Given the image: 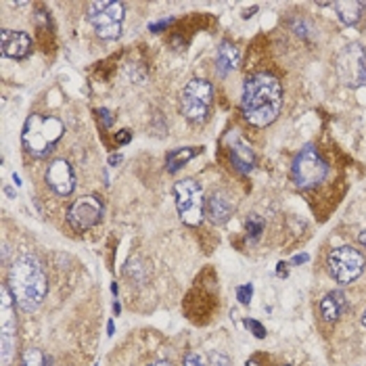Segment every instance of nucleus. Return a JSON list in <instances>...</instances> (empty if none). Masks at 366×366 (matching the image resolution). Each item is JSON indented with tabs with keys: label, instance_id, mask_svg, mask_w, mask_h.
<instances>
[{
	"label": "nucleus",
	"instance_id": "f257e3e1",
	"mask_svg": "<svg viewBox=\"0 0 366 366\" xmlns=\"http://www.w3.org/2000/svg\"><path fill=\"white\" fill-rule=\"evenodd\" d=\"M283 109V86L272 74H253L245 80L241 97L243 118L255 126H270Z\"/></svg>",
	"mask_w": 366,
	"mask_h": 366
},
{
	"label": "nucleus",
	"instance_id": "f03ea898",
	"mask_svg": "<svg viewBox=\"0 0 366 366\" xmlns=\"http://www.w3.org/2000/svg\"><path fill=\"white\" fill-rule=\"evenodd\" d=\"M7 285L24 312H34L49 293V278L45 274V268L32 253H24L11 264Z\"/></svg>",
	"mask_w": 366,
	"mask_h": 366
},
{
	"label": "nucleus",
	"instance_id": "7ed1b4c3",
	"mask_svg": "<svg viewBox=\"0 0 366 366\" xmlns=\"http://www.w3.org/2000/svg\"><path fill=\"white\" fill-rule=\"evenodd\" d=\"M63 132H65V126L59 118L34 113L24 124L22 143H24V149L30 155L49 157L55 151V147L59 145Z\"/></svg>",
	"mask_w": 366,
	"mask_h": 366
},
{
	"label": "nucleus",
	"instance_id": "20e7f679",
	"mask_svg": "<svg viewBox=\"0 0 366 366\" xmlns=\"http://www.w3.org/2000/svg\"><path fill=\"white\" fill-rule=\"evenodd\" d=\"M214 105V86L207 80L201 78H193L180 97V109L182 116L191 122V124H205L209 118Z\"/></svg>",
	"mask_w": 366,
	"mask_h": 366
},
{
	"label": "nucleus",
	"instance_id": "39448f33",
	"mask_svg": "<svg viewBox=\"0 0 366 366\" xmlns=\"http://www.w3.org/2000/svg\"><path fill=\"white\" fill-rule=\"evenodd\" d=\"M124 13V3H116V0H95L88 5V22L103 40H116L122 36Z\"/></svg>",
	"mask_w": 366,
	"mask_h": 366
},
{
	"label": "nucleus",
	"instance_id": "423d86ee",
	"mask_svg": "<svg viewBox=\"0 0 366 366\" xmlns=\"http://www.w3.org/2000/svg\"><path fill=\"white\" fill-rule=\"evenodd\" d=\"M0 293H3V299H0V358H3V366H11L17 353V301L7 283Z\"/></svg>",
	"mask_w": 366,
	"mask_h": 366
},
{
	"label": "nucleus",
	"instance_id": "0eeeda50",
	"mask_svg": "<svg viewBox=\"0 0 366 366\" xmlns=\"http://www.w3.org/2000/svg\"><path fill=\"white\" fill-rule=\"evenodd\" d=\"M174 199L180 220L186 226H199L205 218V199L203 189L197 180L184 178L174 184Z\"/></svg>",
	"mask_w": 366,
	"mask_h": 366
},
{
	"label": "nucleus",
	"instance_id": "6e6552de",
	"mask_svg": "<svg viewBox=\"0 0 366 366\" xmlns=\"http://www.w3.org/2000/svg\"><path fill=\"white\" fill-rule=\"evenodd\" d=\"M328 174V166L322 159V155L316 151V147H305L297 153L291 166V176L293 182L299 189H312L320 184Z\"/></svg>",
	"mask_w": 366,
	"mask_h": 366
},
{
	"label": "nucleus",
	"instance_id": "1a4fd4ad",
	"mask_svg": "<svg viewBox=\"0 0 366 366\" xmlns=\"http://www.w3.org/2000/svg\"><path fill=\"white\" fill-rule=\"evenodd\" d=\"M337 76L349 88L366 86V51L362 45L351 42L337 55Z\"/></svg>",
	"mask_w": 366,
	"mask_h": 366
},
{
	"label": "nucleus",
	"instance_id": "9d476101",
	"mask_svg": "<svg viewBox=\"0 0 366 366\" xmlns=\"http://www.w3.org/2000/svg\"><path fill=\"white\" fill-rule=\"evenodd\" d=\"M326 268L337 283L349 285L364 272V255L351 245H341L328 253Z\"/></svg>",
	"mask_w": 366,
	"mask_h": 366
},
{
	"label": "nucleus",
	"instance_id": "9b49d317",
	"mask_svg": "<svg viewBox=\"0 0 366 366\" xmlns=\"http://www.w3.org/2000/svg\"><path fill=\"white\" fill-rule=\"evenodd\" d=\"M101 218H103V201L97 195H86L78 199L67 212V222L72 224L74 230L80 232L95 228L101 222Z\"/></svg>",
	"mask_w": 366,
	"mask_h": 366
},
{
	"label": "nucleus",
	"instance_id": "f8f14e48",
	"mask_svg": "<svg viewBox=\"0 0 366 366\" xmlns=\"http://www.w3.org/2000/svg\"><path fill=\"white\" fill-rule=\"evenodd\" d=\"M47 184L61 197L72 195L76 189V174L70 161L65 159H55L51 161L49 170H47Z\"/></svg>",
	"mask_w": 366,
	"mask_h": 366
},
{
	"label": "nucleus",
	"instance_id": "ddd939ff",
	"mask_svg": "<svg viewBox=\"0 0 366 366\" xmlns=\"http://www.w3.org/2000/svg\"><path fill=\"white\" fill-rule=\"evenodd\" d=\"M0 45H3V55L9 59H26L32 53V38L28 32L3 30L0 32Z\"/></svg>",
	"mask_w": 366,
	"mask_h": 366
},
{
	"label": "nucleus",
	"instance_id": "4468645a",
	"mask_svg": "<svg viewBox=\"0 0 366 366\" xmlns=\"http://www.w3.org/2000/svg\"><path fill=\"white\" fill-rule=\"evenodd\" d=\"M228 153L232 164L237 166V170L241 172H251L255 166V153L251 149V145L237 132L228 134Z\"/></svg>",
	"mask_w": 366,
	"mask_h": 366
},
{
	"label": "nucleus",
	"instance_id": "2eb2a0df",
	"mask_svg": "<svg viewBox=\"0 0 366 366\" xmlns=\"http://www.w3.org/2000/svg\"><path fill=\"white\" fill-rule=\"evenodd\" d=\"M234 212V203L230 201L228 195L220 193V191H214L207 199H205V218L212 222V224H224L230 220Z\"/></svg>",
	"mask_w": 366,
	"mask_h": 366
},
{
	"label": "nucleus",
	"instance_id": "dca6fc26",
	"mask_svg": "<svg viewBox=\"0 0 366 366\" xmlns=\"http://www.w3.org/2000/svg\"><path fill=\"white\" fill-rule=\"evenodd\" d=\"M347 310V297L341 291H331L320 299V314L326 322H337Z\"/></svg>",
	"mask_w": 366,
	"mask_h": 366
},
{
	"label": "nucleus",
	"instance_id": "f3484780",
	"mask_svg": "<svg viewBox=\"0 0 366 366\" xmlns=\"http://www.w3.org/2000/svg\"><path fill=\"white\" fill-rule=\"evenodd\" d=\"M239 59H241V57H239L237 47H234L232 42L224 40V42L218 47V53H216V67H218L220 76H226V74L234 72L237 65H239Z\"/></svg>",
	"mask_w": 366,
	"mask_h": 366
},
{
	"label": "nucleus",
	"instance_id": "a211bd4d",
	"mask_svg": "<svg viewBox=\"0 0 366 366\" xmlns=\"http://www.w3.org/2000/svg\"><path fill=\"white\" fill-rule=\"evenodd\" d=\"M335 11L345 26H356L366 11V3H360V0H343V3H335Z\"/></svg>",
	"mask_w": 366,
	"mask_h": 366
},
{
	"label": "nucleus",
	"instance_id": "6ab92c4d",
	"mask_svg": "<svg viewBox=\"0 0 366 366\" xmlns=\"http://www.w3.org/2000/svg\"><path fill=\"white\" fill-rule=\"evenodd\" d=\"M203 149L201 147H184V149H174L168 153L166 157V166H168V172H178L182 166H186L193 157H197Z\"/></svg>",
	"mask_w": 366,
	"mask_h": 366
},
{
	"label": "nucleus",
	"instance_id": "aec40b11",
	"mask_svg": "<svg viewBox=\"0 0 366 366\" xmlns=\"http://www.w3.org/2000/svg\"><path fill=\"white\" fill-rule=\"evenodd\" d=\"M22 366H45V353L38 347H30L24 353Z\"/></svg>",
	"mask_w": 366,
	"mask_h": 366
},
{
	"label": "nucleus",
	"instance_id": "412c9836",
	"mask_svg": "<svg viewBox=\"0 0 366 366\" xmlns=\"http://www.w3.org/2000/svg\"><path fill=\"white\" fill-rule=\"evenodd\" d=\"M251 295H253V287H251V283H249V285H241V287H237V297H239V301H241L243 305H247V303L251 301Z\"/></svg>",
	"mask_w": 366,
	"mask_h": 366
},
{
	"label": "nucleus",
	"instance_id": "4be33fe9",
	"mask_svg": "<svg viewBox=\"0 0 366 366\" xmlns=\"http://www.w3.org/2000/svg\"><path fill=\"white\" fill-rule=\"evenodd\" d=\"M209 366H230V358L226 353H222V351H212Z\"/></svg>",
	"mask_w": 366,
	"mask_h": 366
},
{
	"label": "nucleus",
	"instance_id": "5701e85b",
	"mask_svg": "<svg viewBox=\"0 0 366 366\" xmlns=\"http://www.w3.org/2000/svg\"><path fill=\"white\" fill-rule=\"evenodd\" d=\"M245 326H247V328H249V331H251V333H253L257 339H264V337H266V328H264V326H262L257 320L247 318V320H245Z\"/></svg>",
	"mask_w": 366,
	"mask_h": 366
},
{
	"label": "nucleus",
	"instance_id": "b1692460",
	"mask_svg": "<svg viewBox=\"0 0 366 366\" xmlns=\"http://www.w3.org/2000/svg\"><path fill=\"white\" fill-rule=\"evenodd\" d=\"M262 228H264L262 220H251V222H247V230H251V237H253V239H257V237H260Z\"/></svg>",
	"mask_w": 366,
	"mask_h": 366
},
{
	"label": "nucleus",
	"instance_id": "393cba45",
	"mask_svg": "<svg viewBox=\"0 0 366 366\" xmlns=\"http://www.w3.org/2000/svg\"><path fill=\"white\" fill-rule=\"evenodd\" d=\"M184 366H205V364H203V360H201L197 353L191 351V353L184 356Z\"/></svg>",
	"mask_w": 366,
	"mask_h": 366
},
{
	"label": "nucleus",
	"instance_id": "a878e982",
	"mask_svg": "<svg viewBox=\"0 0 366 366\" xmlns=\"http://www.w3.org/2000/svg\"><path fill=\"white\" fill-rule=\"evenodd\" d=\"M132 141V132L130 130H120L118 134H116V143L118 145H128Z\"/></svg>",
	"mask_w": 366,
	"mask_h": 366
},
{
	"label": "nucleus",
	"instance_id": "bb28decb",
	"mask_svg": "<svg viewBox=\"0 0 366 366\" xmlns=\"http://www.w3.org/2000/svg\"><path fill=\"white\" fill-rule=\"evenodd\" d=\"M99 113H101V118H103V124H105V126H111V118H109V111H107V109H99Z\"/></svg>",
	"mask_w": 366,
	"mask_h": 366
},
{
	"label": "nucleus",
	"instance_id": "cd10ccee",
	"mask_svg": "<svg viewBox=\"0 0 366 366\" xmlns=\"http://www.w3.org/2000/svg\"><path fill=\"white\" fill-rule=\"evenodd\" d=\"M303 262H308V255H305V253H301V255H295V257H293V264H303Z\"/></svg>",
	"mask_w": 366,
	"mask_h": 366
},
{
	"label": "nucleus",
	"instance_id": "c85d7f7f",
	"mask_svg": "<svg viewBox=\"0 0 366 366\" xmlns=\"http://www.w3.org/2000/svg\"><path fill=\"white\" fill-rule=\"evenodd\" d=\"M149 366H172L168 360H155V362H151Z\"/></svg>",
	"mask_w": 366,
	"mask_h": 366
},
{
	"label": "nucleus",
	"instance_id": "c756f323",
	"mask_svg": "<svg viewBox=\"0 0 366 366\" xmlns=\"http://www.w3.org/2000/svg\"><path fill=\"white\" fill-rule=\"evenodd\" d=\"M285 266H287L285 262L278 264V276H287V268H285Z\"/></svg>",
	"mask_w": 366,
	"mask_h": 366
},
{
	"label": "nucleus",
	"instance_id": "7c9ffc66",
	"mask_svg": "<svg viewBox=\"0 0 366 366\" xmlns=\"http://www.w3.org/2000/svg\"><path fill=\"white\" fill-rule=\"evenodd\" d=\"M358 241H360V245H362V247H366V230H362V232H360Z\"/></svg>",
	"mask_w": 366,
	"mask_h": 366
},
{
	"label": "nucleus",
	"instance_id": "2f4dec72",
	"mask_svg": "<svg viewBox=\"0 0 366 366\" xmlns=\"http://www.w3.org/2000/svg\"><path fill=\"white\" fill-rule=\"evenodd\" d=\"M122 161V155H111L109 157V164H120Z\"/></svg>",
	"mask_w": 366,
	"mask_h": 366
},
{
	"label": "nucleus",
	"instance_id": "473e14b6",
	"mask_svg": "<svg viewBox=\"0 0 366 366\" xmlns=\"http://www.w3.org/2000/svg\"><path fill=\"white\" fill-rule=\"evenodd\" d=\"M245 366H260V364H257V360H249V362H247Z\"/></svg>",
	"mask_w": 366,
	"mask_h": 366
},
{
	"label": "nucleus",
	"instance_id": "72a5a7b5",
	"mask_svg": "<svg viewBox=\"0 0 366 366\" xmlns=\"http://www.w3.org/2000/svg\"><path fill=\"white\" fill-rule=\"evenodd\" d=\"M360 320H362V324H364V326H366V310H364V312H362V318H360Z\"/></svg>",
	"mask_w": 366,
	"mask_h": 366
}]
</instances>
